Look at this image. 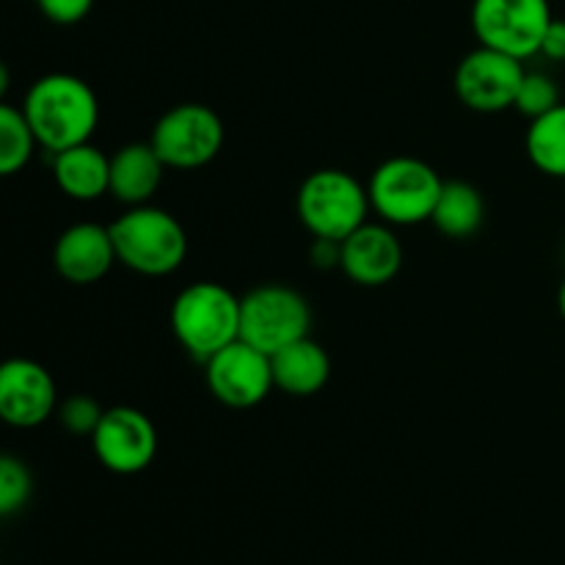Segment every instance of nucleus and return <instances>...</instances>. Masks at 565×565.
<instances>
[{
	"label": "nucleus",
	"instance_id": "20e7f679",
	"mask_svg": "<svg viewBox=\"0 0 565 565\" xmlns=\"http://www.w3.org/2000/svg\"><path fill=\"white\" fill-rule=\"evenodd\" d=\"M370 204L367 185L342 169H318L301 182L296 196V213L303 230L326 241H345L348 235L367 224Z\"/></svg>",
	"mask_w": 565,
	"mask_h": 565
},
{
	"label": "nucleus",
	"instance_id": "aec40b11",
	"mask_svg": "<svg viewBox=\"0 0 565 565\" xmlns=\"http://www.w3.org/2000/svg\"><path fill=\"white\" fill-rule=\"evenodd\" d=\"M39 138L31 121L17 105H0V174L11 177L31 163Z\"/></svg>",
	"mask_w": 565,
	"mask_h": 565
},
{
	"label": "nucleus",
	"instance_id": "f257e3e1",
	"mask_svg": "<svg viewBox=\"0 0 565 565\" xmlns=\"http://www.w3.org/2000/svg\"><path fill=\"white\" fill-rule=\"evenodd\" d=\"M22 114L31 121L39 147L47 152L81 147L92 141L99 125V103L83 77L53 72L28 88Z\"/></svg>",
	"mask_w": 565,
	"mask_h": 565
},
{
	"label": "nucleus",
	"instance_id": "393cba45",
	"mask_svg": "<svg viewBox=\"0 0 565 565\" xmlns=\"http://www.w3.org/2000/svg\"><path fill=\"white\" fill-rule=\"evenodd\" d=\"M541 55L552 61H565V20H552V25L546 28L544 44H541Z\"/></svg>",
	"mask_w": 565,
	"mask_h": 565
},
{
	"label": "nucleus",
	"instance_id": "f3484780",
	"mask_svg": "<svg viewBox=\"0 0 565 565\" xmlns=\"http://www.w3.org/2000/svg\"><path fill=\"white\" fill-rule=\"evenodd\" d=\"M53 180L75 202H97L110 193V158L92 141L53 154Z\"/></svg>",
	"mask_w": 565,
	"mask_h": 565
},
{
	"label": "nucleus",
	"instance_id": "4be33fe9",
	"mask_svg": "<svg viewBox=\"0 0 565 565\" xmlns=\"http://www.w3.org/2000/svg\"><path fill=\"white\" fill-rule=\"evenodd\" d=\"M561 103H563L561 88H557V83L552 81L550 75H544V72H527L522 81V88H519L516 94V105H513V108L533 121L539 119V116L550 114V110L557 108Z\"/></svg>",
	"mask_w": 565,
	"mask_h": 565
},
{
	"label": "nucleus",
	"instance_id": "6e6552de",
	"mask_svg": "<svg viewBox=\"0 0 565 565\" xmlns=\"http://www.w3.org/2000/svg\"><path fill=\"white\" fill-rule=\"evenodd\" d=\"M552 20L555 14L550 0H475L472 3V31L478 42L522 61L541 55V44Z\"/></svg>",
	"mask_w": 565,
	"mask_h": 565
},
{
	"label": "nucleus",
	"instance_id": "5701e85b",
	"mask_svg": "<svg viewBox=\"0 0 565 565\" xmlns=\"http://www.w3.org/2000/svg\"><path fill=\"white\" fill-rule=\"evenodd\" d=\"M55 414H58V423L64 425L70 434L88 436V439H92L94 430H97V425L103 423L105 408L99 406L94 397L72 395V397H66L64 403H58V412Z\"/></svg>",
	"mask_w": 565,
	"mask_h": 565
},
{
	"label": "nucleus",
	"instance_id": "7ed1b4c3",
	"mask_svg": "<svg viewBox=\"0 0 565 565\" xmlns=\"http://www.w3.org/2000/svg\"><path fill=\"white\" fill-rule=\"evenodd\" d=\"M116 259L141 276H169L185 263L188 235L177 215L154 204L125 210L110 224Z\"/></svg>",
	"mask_w": 565,
	"mask_h": 565
},
{
	"label": "nucleus",
	"instance_id": "a211bd4d",
	"mask_svg": "<svg viewBox=\"0 0 565 565\" xmlns=\"http://www.w3.org/2000/svg\"><path fill=\"white\" fill-rule=\"evenodd\" d=\"M486 221V202L483 193L463 180H450L441 188V196L436 202L430 224L441 232V235L452 237V241H463L472 237L475 232L483 226Z\"/></svg>",
	"mask_w": 565,
	"mask_h": 565
},
{
	"label": "nucleus",
	"instance_id": "1a4fd4ad",
	"mask_svg": "<svg viewBox=\"0 0 565 565\" xmlns=\"http://www.w3.org/2000/svg\"><path fill=\"white\" fill-rule=\"evenodd\" d=\"M524 75L527 70L522 58L480 44L456 66L452 88H456V97L475 114H502L516 105Z\"/></svg>",
	"mask_w": 565,
	"mask_h": 565
},
{
	"label": "nucleus",
	"instance_id": "39448f33",
	"mask_svg": "<svg viewBox=\"0 0 565 565\" xmlns=\"http://www.w3.org/2000/svg\"><path fill=\"white\" fill-rule=\"evenodd\" d=\"M445 180L430 163L408 154L384 160L367 182L373 213L390 226H417L430 221Z\"/></svg>",
	"mask_w": 565,
	"mask_h": 565
},
{
	"label": "nucleus",
	"instance_id": "dca6fc26",
	"mask_svg": "<svg viewBox=\"0 0 565 565\" xmlns=\"http://www.w3.org/2000/svg\"><path fill=\"white\" fill-rule=\"evenodd\" d=\"M270 367H274L276 390L287 392L292 397L318 395L331 379L329 353L312 337H303V340L292 342V345L274 353L270 356Z\"/></svg>",
	"mask_w": 565,
	"mask_h": 565
},
{
	"label": "nucleus",
	"instance_id": "412c9836",
	"mask_svg": "<svg viewBox=\"0 0 565 565\" xmlns=\"http://www.w3.org/2000/svg\"><path fill=\"white\" fill-rule=\"evenodd\" d=\"M33 494V478L25 461L17 456L0 458V516L11 519L28 505Z\"/></svg>",
	"mask_w": 565,
	"mask_h": 565
},
{
	"label": "nucleus",
	"instance_id": "0eeeda50",
	"mask_svg": "<svg viewBox=\"0 0 565 565\" xmlns=\"http://www.w3.org/2000/svg\"><path fill=\"white\" fill-rule=\"evenodd\" d=\"M224 121L213 108L182 103L154 121L149 143L160 154L166 169L191 171L213 163L224 149Z\"/></svg>",
	"mask_w": 565,
	"mask_h": 565
},
{
	"label": "nucleus",
	"instance_id": "a878e982",
	"mask_svg": "<svg viewBox=\"0 0 565 565\" xmlns=\"http://www.w3.org/2000/svg\"><path fill=\"white\" fill-rule=\"evenodd\" d=\"M557 309H561V318L565 320V279H563L561 290H557Z\"/></svg>",
	"mask_w": 565,
	"mask_h": 565
},
{
	"label": "nucleus",
	"instance_id": "9d476101",
	"mask_svg": "<svg viewBox=\"0 0 565 565\" xmlns=\"http://www.w3.org/2000/svg\"><path fill=\"white\" fill-rule=\"evenodd\" d=\"M210 395L230 408H254L276 390L268 353L237 340L204 362Z\"/></svg>",
	"mask_w": 565,
	"mask_h": 565
},
{
	"label": "nucleus",
	"instance_id": "ddd939ff",
	"mask_svg": "<svg viewBox=\"0 0 565 565\" xmlns=\"http://www.w3.org/2000/svg\"><path fill=\"white\" fill-rule=\"evenodd\" d=\"M340 268L353 285L384 287L401 274L403 243L390 224H362L340 243Z\"/></svg>",
	"mask_w": 565,
	"mask_h": 565
},
{
	"label": "nucleus",
	"instance_id": "f8f14e48",
	"mask_svg": "<svg viewBox=\"0 0 565 565\" xmlns=\"http://www.w3.org/2000/svg\"><path fill=\"white\" fill-rule=\"evenodd\" d=\"M58 412L55 381L33 359H9L0 367V417L11 428H39Z\"/></svg>",
	"mask_w": 565,
	"mask_h": 565
},
{
	"label": "nucleus",
	"instance_id": "f03ea898",
	"mask_svg": "<svg viewBox=\"0 0 565 565\" xmlns=\"http://www.w3.org/2000/svg\"><path fill=\"white\" fill-rule=\"evenodd\" d=\"M171 331L188 356L204 364L241 340V298L218 281L188 285L171 303Z\"/></svg>",
	"mask_w": 565,
	"mask_h": 565
},
{
	"label": "nucleus",
	"instance_id": "9b49d317",
	"mask_svg": "<svg viewBox=\"0 0 565 565\" xmlns=\"http://www.w3.org/2000/svg\"><path fill=\"white\" fill-rule=\"evenodd\" d=\"M97 461L114 475H138L158 456V428L132 406L105 408L92 436Z\"/></svg>",
	"mask_w": 565,
	"mask_h": 565
},
{
	"label": "nucleus",
	"instance_id": "6ab92c4d",
	"mask_svg": "<svg viewBox=\"0 0 565 565\" xmlns=\"http://www.w3.org/2000/svg\"><path fill=\"white\" fill-rule=\"evenodd\" d=\"M527 158L544 174L565 180V103L530 121Z\"/></svg>",
	"mask_w": 565,
	"mask_h": 565
},
{
	"label": "nucleus",
	"instance_id": "b1692460",
	"mask_svg": "<svg viewBox=\"0 0 565 565\" xmlns=\"http://www.w3.org/2000/svg\"><path fill=\"white\" fill-rule=\"evenodd\" d=\"M36 6L55 25H75L92 14L94 0H36Z\"/></svg>",
	"mask_w": 565,
	"mask_h": 565
},
{
	"label": "nucleus",
	"instance_id": "2eb2a0df",
	"mask_svg": "<svg viewBox=\"0 0 565 565\" xmlns=\"http://www.w3.org/2000/svg\"><path fill=\"white\" fill-rule=\"evenodd\" d=\"M166 163L152 143H125L110 158V196L127 207L149 204L163 182Z\"/></svg>",
	"mask_w": 565,
	"mask_h": 565
},
{
	"label": "nucleus",
	"instance_id": "423d86ee",
	"mask_svg": "<svg viewBox=\"0 0 565 565\" xmlns=\"http://www.w3.org/2000/svg\"><path fill=\"white\" fill-rule=\"evenodd\" d=\"M309 329L312 307L292 287L259 285L241 298V340L268 356L309 337Z\"/></svg>",
	"mask_w": 565,
	"mask_h": 565
},
{
	"label": "nucleus",
	"instance_id": "4468645a",
	"mask_svg": "<svg viewBox=\"0 0 565 565\" xmlns=\"http://www.w3.org/2000/svg\"><path fill=\"white\" fill-rule=\"evenodd\" d=\"M116 259L114 237H110V226L83 224L66 226L58 235L53 248V265L58 270L61 279L70 285H94V281L105 279Z\"/></svg>",
	"mask_w": 565,
	"mask_h": 565
}]
</instances>
